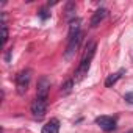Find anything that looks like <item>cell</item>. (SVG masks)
<instances>
[{"mask_svg":"<svg viewBox=\"0 0 133 133\" xmlns=\"http://www.w3.org/2000/svg\"><path fill=\"white\" fill-rule=\"evenodd\" d=\"M96 49H97V44L94 41H89L86 49H85V53H83V58L78 64V68L75 71V77H74V82H82L86 75H88V71L91 68V61L96 55Z\"/></svg>","mask_w":133,"mask_h":133,"instance_id":"1","label":"cell"},{"mask_svg":"<svg viewBox=\"0 0 133 133\" xmlns=\"http://www.w3.org/2000/svg\"><path fill=\"white\" fill-rule=\"evenodd\" d=\"M30 80H31V71L30 69L21 71L16 75V91H17L19 96H24L27 92L28 85H30Z\"/></svg>","mask_w":133,"mask_h":133,"instance_id":"2","label":"cell"},{"mask_svg":"<svg viewBox=\"0 0 133 133\" xmlns=\"http://www.w3.org/2000/svg\"><path fill=\"white\" fill-rule=\"evenodd\" d=\"M47 113V97H36L31 103V114L35 119L41 121Z\"/></svg>","mask_w":133,"mask_h":133,"instance_id":"3","label":"cell"},{"mask_svg":"<svg viewBox=\"0 0 133 133\" xmlns=\"http://www.w3.org/2000/svg\"><path fill=\"white\" fill-rule=\"evenodd\" d=\"M96 124L105 131H113L116 128V119L111 116H99L96 117Z\"/></svg>","mask_w":133,"mask_h":133,"instance_id":"4","label":"cell"},{"mask_svg":"<svg viewBox=\"0 0 133 133\" xmlns=\"http://www.w3.org/2000/svg\"><path fill=\"white\" fill-rule=\"evenodd\" d=\"M82 38H83V33L80 31L77 36H74L72 39H69V44H68V49H66V58H71L80 47V42H82Z\"/></svg>","mask_w":133,"mask_h":133,"instance_id":"5","label":"cell"},{"mask_svg":"<svg viewBox=\"0 0 133 133\" xmlns=\"http://www.w3.org/2000/svg\"><path fill=\"white\" fill-rule=\"evenodd\" d=\"M107 14H108V11L105 10V8H99L97 11H94V14H92V17H91V27H99L100 25V22L107 17Z\"/></svg>","mask_w":133,"mask_h":133,"instance_id":"6","label":"cell"},{"mask_svg":"<svg viewBox=\"0 0 133 133\" xmlns=\"http://www.w3.org/2000/svg\"><path fill=\"white\" fill-rule=\"evenodd\" d=\"M49 88H50V80L47 77H42L38 82V97H47Z\"/></svg>","mask_w":133,"mask_h":133,"instance_id":"7","label":"cell"},{"mask_svg":"<svg viewBox=\"0 0 133 133\" xmlns=\"http://www.w3.org/2000/svg\"><path fill=\"white\" fill-rule=\"evenodd\" d=\"M42 133H59V121L58 119H50L42 127Z\"/></svg>","mask_w":133,"mask_h":133,"instance_id":"8","label":"cell"},{"mask_svg":"<svg viewBox=\"0 0 133 133\" xmlns=\"http://www.w3.org/2000/svg\"><path fill=\"white\" fill-rule=\"evenodd\" d=\"M80 24H82L80 19H72L71 21V24H69V39H72L74 36H77L80 33Z\"/></svg>","mask_w":133,"mask_h":133,"instance_id":"9","label":"cell"},{"mask_svg":"<svg viewBox=\"0 0 133 133\" xmlns=\"http://www.w3.org/2000/svg\"><path fill=\"white\" fill-rule=\"evenodd\" d=\"M124 72H125V71H124V69H121L119 72H114V74L108 75V78L105 80V86H107V88H111V86H113V85L121 78V77H122V74H124Z\"/></svg>","mask_w":133,"mask_h":133,"instance_id":"10","label":"cell"},{"mask_svg":"<svg viewBox=\"0 0 133 133\" xmlns=\"http://www.w3.org/2000/svg\"><path fill=\"white\" fill-rule=\"evenodd\" d=\"M72 88H74V80H68V82L61 86V94H63V96L69 94V92L72 91Z\"/></svg>","mask_w":133,"mask_h":133,"instance_id":"11","label":"cell"},{"mask_svg":"<svg viewBox=\"0 0 133 133\" xmlns=\"http://www.w3.org/2000/svg\"><path fill=\"white\" fill-rule=\"evenodd\" d=\"M2 31H3V38H2V44L5 45V44H6V41H8V27H6V24H5V22H2Z\"/></svg>","mask_w":133,"mask_h":133,"instance_id":"12","label":"cell"},{"mask_svg":"<svg viewBox=\"0 0 133 133\" xmlns=\"http://www.w3.org/2000/svg\"><path fill=\"white\" fill-rule=\"evenodd\" d=\"M124 99H125V100H127L128 103H133V92H127Z\"/></svg>","mask_w":133,"mask_h":133,"instance_id":"13","label":"cell"},{"mask_svg":"<svg viewBox=\"0 0 133 133\" xmlns=\"http://www.w3.org/2000/svg\"><path fill=\"white\" fill-rule=\"evenodd\" d=\"M39 16H41V19H47V17H49V16H50V13H47V11H45V10H42V11H41V13H39Z\"/></svg>","mask_w":133,"mask_h":133,"instance_id":"14","label":"cell"},{"mask_svg":"<svg viewBox=\"0 0 133 133\" xmlns=\"http://www.w3.org/2000/svg\"><path fill=\"white\" fill-rule=\"evenodd\" d=\"M127 133H133V130H130V131H127Z\"/></svg>","mask_w":133,"mask_h":133,"instance_id":"15","label":"cell"}]
</instances>
